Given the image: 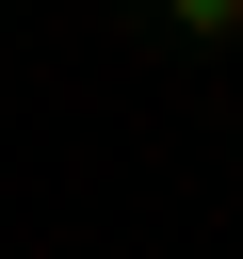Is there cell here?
<instances>
[{
	"label": "cell",
	"mask_w": 243,
	"mask_h": 259,
	"mask_svg": "<svg viewBox=\"0 0 243 259\" xmlns=\"http://www.w3.org/2000/svg\"><path fill=\"white\" fill-rule=\"evenodd\" d=\"M162 32H194V49H227V32H243V0H162Z\"/></svg>",
	"instance_id": "cell-1"
}]
</instances>
